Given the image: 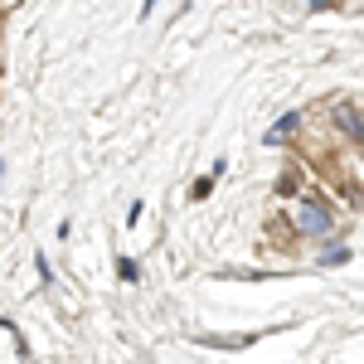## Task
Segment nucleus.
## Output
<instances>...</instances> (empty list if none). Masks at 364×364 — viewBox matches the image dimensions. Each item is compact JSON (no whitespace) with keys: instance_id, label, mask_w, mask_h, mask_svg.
Segmentation results:
<instances>
[{"instance_id":"nucleus-1","label":"nucleus","mask_w":364,"mask_h":364,"mask_svg":"<svg viewBox=\"0 0 364 364\" xmlns=\"http://www.w3.org/2000/svg\"><path fill=\"white\" fill-rule=\"evenodd\" d=\"M291 224H296V233H311V238H321V233H331V209L321 204V199H301L296 209H291Z\"/></svg>"}]
</instances>
